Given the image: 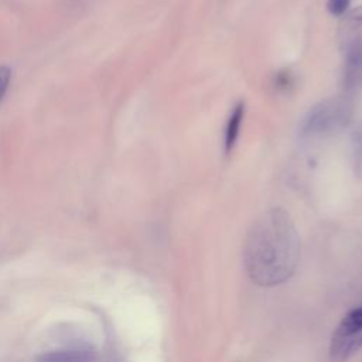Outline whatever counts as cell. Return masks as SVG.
<instances>
[{
    "label": "cell",
    "instance_id": "cell-11",
    "mask_svg": "<svg viewBox=\"0 0 362 362\" xmlns=\"http://www.w3.org/2000/svg\"><path fill=\"white\" fill-rule=\"evenodd\" d=\"M10 69L7 66H0V100L3 98V95L7 90L8 82H10Z\"/></svg>",
    "mask_w": 362,
    "mask_h": 362
},
{
    "label": "cell",
    "instance_id": "cell-5",
    "mask_svg": "<svg viewBox=\"0 0 362 362\" xmlns=\"http://www.w3.org/2000/svg\"><path fill=\"white\" fill-rule=\"evenodd\" d=\"M338 41L341 48L345 51L354 42L361 40L362 33V6H358L342 16L338 27Z\"/></svg>",
    "mask_w": 362,
    "mask_h": 362
},
{
    "label": "cell",
    "instance_id": "cell-4",
    "mask_svg": "<svg viewBox=\"0 0 362 362\" xmlns=\"http://www.w3.org/2000/svg\"><path fill=\"white\" fill-rule=\"evenodd\" d=\"M342 82L349 95L362 88V38L345 49Z\"/></svg>",
    "mask_w": 362,
    "mask_h": 362
},
{
    "label": "cell",
    "instance_id": "cell-7",
    "mask_svg": "<svg viewBox=\"0 0 362 362\" xmlns=\"http://www.w3.org/2000/svg\"><path fill=\"white\" fill-rule=\"evenodd\" d=\"M245 116V102L239 100L235 107L232 109L228 122H226V127H225V139H223V147H225V153H230L236 139L239 136V130H240V124Z\"/></svg>",
    "mask_w": 362,
    "mask_h": 362
},
{
    "label": "cell",
    "instance_id": "cell-10",
    "mask_svg": "<svg viewBox=\"0 0 362 362\" xmlns=\"http://www.w3.org/2000/svg\"><path fill=\"white\" fill-rule=\"evenodd\" d=\"M294 79H293V75L288 72V71H281L276 75V86L279 89H288L291 85H293Z\"/></svg>",
    "mask_w": 362,
    "mask_h": 362
},
{
    "label": "cell",
    "instance_id": "cell-1",
    "mask_svg": "<svg viewBox=\"0 0 362 362\" xmlns=\"http://www.w3.org/2000/svg\"><path fill=\"white\" fill-rule=\"evenodd\" d=\"M300 260V238L283 208H272L250 226L243 245V264L249 279L262 287L288 280Z\"/></svg>",
    "mask_w": 362,
    "mask_h": 362
},
{
    "label": "cell",
    "instance_id": "cell-8",
    "mask_svg": "<svg viewBox=\"0 0 362 362\" xmlns=\"http://www.w3.org/2000/svg\"><path fill=\"white\" fill-rule=\"evenodd\" d=\"M351 144H352V153L354 160L359 171H362V120L358 122L355 129L351 134Z\"/></svg>",
    "mask_w": 362,
    "mask_h": 362
},
{
    "label": "cell",
    "instance_id": "cell-3",
    "mask_svg": "<svg viewBox=\"0 0 362 362\" xmlns=\"http://www.w3.org/2000/svg\"><path fill=\"white\" fill-rule=\"evenodd\" d=\"M362 348V307L349 311L334 329L329 341V356L335 362L351 358Z\"/></svg>",
    "mask_w": 362,
    "mask_h": 362
},
{
    "label": "cell",
    "instance_id": "cell-2",
    "mask_svg": "<svg viewBox=\"0 0 362 362\" xmlns=\"http://www.w3.org/2000/svg\"><path fill=\"white\" fill-rule=\"evenodd\" d=\"M354 115L351 95L327 98L314 105L301 119L298 136L304 140L329 137L348 126Z\"/></svg>",
    "mask_w": 362,
    "mask_h": 362
},
{
    "label": "cell",
    "instance_id": "cell-6",
    "mask_svg": "<svg viewBox=\"0 0 362 362\" xmlns=\"http://www.w3.org/2000/svg\"><path fill=\"white\" fill-rule=\"evenodd\" d=\"M96 354L85 348L59 349L42 354L37 358V362H95Z\"/></svg>",
    "mask_w": 362,
    "mask_h": 362
},
{
    "label": "cell",
    "instance_id": "cell-9",
    "mask_svg": "<svg viewBox=\"0 0 362 362\" xmlns=\"http://www.w3.org/2000/svg\"><path fill=\"white\" fill-rule=\"evenodd\" d=\"M351 0H328L327 7L332 16H344Z\"/></svg>",
    "mask_w": 362,
    "mask_h": 362
}]
</instances>
